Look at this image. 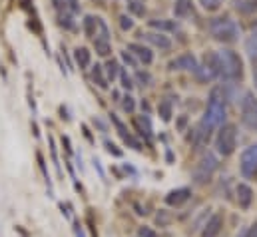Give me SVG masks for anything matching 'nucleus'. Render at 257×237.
I'll use <instances>...</instances> for the list:
<instances>
[{"label":"nucleus","mask_w":257,"mask_h":237,"mask_svg":"<svg viewBox=\"0 0 257 237\" xmlns=\"http://www.w3.org/2000/svg\"><path fill=\"white\" fill-rule=\"evenodd\" d=\"M217 166H219L217 158L207 152V154L199 160V164L195 166V170H193V179H195V183H205V181H209L211 176H213V172L217 170Z\"/></svg>","instance_id":"nucleus-5"},{"label":"nucleus","mask_w":257,"mask_h":237,"mask_svg":"<svg viewBox=\"0 0 257 237\" xmlns=\"http://www.w3.org/2000/svg\"><path fill=\"white\" fill-rule=\"evenodd\" d=\"M221 227H223V217L219 213L211 215L205 225H203V231H201V237H217L221 233Z\"/></svg>","instance_id":"nucleus-9"},{"label":"nucleus","mask_w":257,"mask_h":237,"mask_svg":"<svg viewBox=\"0 0 257 237\" xmlns=\"http://www.w3.org/2000/svg\"><path fill=\"white\" fill-rule=\"evenodd\" d=\"M112 122H114V126L118 128V134L122 136V140H124V142H126L128 146H132L134 150H142V144H140V142H138V140H136V138H134V136L130 134V132H128V128H126V126H124V124H122L120 120L116 118L114 114H112Z\"/></svg>","instance_id":"nucleus-13"},{"label":"nucleus","mask_w":257,"mask_h":237,"mask_svg":"<svg viewBox=\"0 0 257 237\" xmlns=\"http://www.w3.org/2000/svg\"><path fill=\"white\" fill-rule=\"evenodd\" d=\"M245 50H247L249 58L257 60V34H251V36L247 38V42H245Z\"/></svg>","instance_id":"nucleus-21"},{"label":"nucleus","mask_w":257,"mask_h":237,"mask_svg":"<svg viewBox=\"0 0 257 237\" xmlns=\"http://www.w3.org/2000/svg\"><path fill=\"white\" fill-rule=\"evenodd\" d=\"M170 68L172 70H192V72H195L197 70V60L193 54H182V56H178L176 60L170 62Z\"/></svg>","instance_id":"nucleus-11"},{"label":"nucleus","mask_w":257,"mask_h":237,"mask_svg":"<svg viewBox=\"0 0 257 237\" xmlns=\"http://www.w3.org/2000/svg\"><path fill=\"white\" fill-rule=\"evenodd\" d=\"M128 8L130 12H134L136 16H144V12H146L144 0H128Z\"/></svg>","instance_id":"nucleus-24"},{"label":"nucleus","mask_w":257,"mask_h":237,"mask_svg":"<svg viewBox=\"0 0 257 237\" xmlns=\"http://www.w3.org/2000/svg\"><path fill=\"white\" fill-rule=\"evenodd\" d=\"M190 8H192L190 0H176V4H174V14L182 18V16H186V14L190 12Z\"/></svg>","instance_id":"nucleus-20"},{"label":"nucleus","mask_w":257,"mask_h":237,"mask_svg":"<svg viewBox=\"0 0 257 237\" xmlns=\"http://www.w3.org/2000/svg\"><path fill=\"white\" fill-rule=\"evenodd\" d=\"M156 221L162 225V227H166V225H170V221H172V217L166 213V211H160L158 215H156Z\"/></svg>","instance_id":"nucleus-27"},{"label":"nucleus","mask_w":257,"mask_h":237,"mask_svg":"<svg viewBox=\"0 0 257 237\" xmlns=\"http://www.w3.org/2000/svg\"><path fill=\"white\" fill-rule=\"evenodd\" d=\"M239 170H241V176L245 179H251L257 176V144L243 150L241 160H239Z\"/></svg>","instance_id":"nucleus-7"},{"label":"nucleus","mask_w":257,"mask_h":237,"mask_svg":"<svg viewBox=\"0 0 257 237\" xmlns=\"http://www.w3.org/2000/svg\"><path fill=\"white\" fill-rule=\"evenodd\" d=\"M68 4H70V10H72V12H80V4H78V0H68Z\"/></svg>","instance_id":"nucleus-37"},{"label":"nucleus","mask_w":257,"mask_h":237,"mask_svg":"<svg viewBox=\"0 0 257 237\" xmlns=\"http://www.w3.org/2000/svg\"><path fill=\"white\" fill-rule=\"evenodd\" d=\"M150 44H154L156 48H160V50H170L172 48V40L166 36V34H162V32H146V34H142Z\"/></svg>","instance_id":"nucleus-12"},{"label":"nucleus","mask_w":257,"mask_h":237,"mask_svg":"<svg viewBox=\"0 0 257 237\" xmlns=\"http://www.w3.org/2000/svg\"><path fill=\"white\" fill-rule=\"evenodd\" d=\"M150 26L158 30H176V24L172 20H150Z\"/></svg>","instance_id":"nucleus-23"},{"label":"nucleus","mask_w":257,"mask_h":237,"mask_svg":"<svg viewBox=\"0 0 257 237\" xmlns=\"http://www.w3.org/2000/svg\"><path fill=\"white\" fill-rule=\"evenodd\" d=\"M199 4H201L205 10L213 12V10H217V8L221 6V0H199Z\"/></svg>","instance_id":"nucleus-26"},{"label":"nucleus","mask_w":257,"mask_h":237,"mask_svg":"<svg viewBox=\"0 0 257 237\" xmlns=\"http://www.w3.org/2000/svg\"><path fill=\"white\" fill-rule=\"evenodd\" d=\"M120 78H122V86H124L126 90H130V88L134 86V84H132V78L128 76V72H126V70H122V72H120Z\"/></svg>","instance_id":"nucleus-32"},{"label":"nucleus","mask_w":257,"mask_h":237,"mask_svg":"<svg viewBox=\"0 0 257 237\" xmlns=\"http://www.w3.org/2000/svg\"><path fill=\"white\" fill-rule=\"evenodd\" d=\"M253 80H255V88H257V66H255V70H253Z\"/></svg>","instance_id":"nucleus-41"},{"label":"nucleus","mask_w":257,"mask_h":237,"mask_svg":"<svg viewBox=\"0 0 257 237\" xmlns=\"http://www.w3.org/2000/svg\"><path fill=\"white\" fill-rule=\"evenodd\" d=\"M106 74H108V80H114V78L118 76V62L110 60V62L106 64Z\"/></svg>","instance_id":"nucleus-25"},{"label":"nucleus","mask_w":257,"mask_h":237,"mask_svg":"<svg viewBox=\"0 0 257 237\" xmlns=\"http://www.w3.org/2000/svg\"><path fill=\"white\" fill-rule=\"evenodd\" d=\"M209 32H211V36L215 40L227 42V44H231V42H235L239 38V26L231 18H215V20H211Z\"/></svg>","instance_id":"nucleus-2"},{"label":"nucleus","mask_w":257,"mask_h":237,"mask_svg":"<svg viewBox=\"0 0 257 237\" xmlns=\"http://www.w3.org/2000/svg\"><path fill=\"white\" fill-rule=\"evenodd\" d=\"M74 233H76V237H86V235H84V229H82V225H80V223H74Z\"/></svg>","instance_id":"nucleus-38"},{"label":"nucleus","mask_w":257,"mask_h":237,"mask_svg":"<svg viewBox=\"0 0 257 237\" xmlns=\"http://www.w3.org/2000/svg\"><path fill=\"white\" fill-rule=\"evenodd\" d=\"M237 148V128L235 124L221 126L217 138H215V150L219 156H231Z\"/></svg>","instance_id":"nucleus-4"},{"label":"nucleus","mask_w":257,"mask_h":237,"mask_svg":"<svg viewBox=\"0 0 257 237\" xmlns=\"http://www.w3.org/2000/svg\"><path fill=\"white\" fill-rule=\"evenodd\" d=\"M241 122L245 128L257 130V98L251 92H247L241 100Z\"/></svg>","instance_id":"nucleus-6"},{"label":"nucleus","mask_w":257,"mask_h":237,"mask_svg":"<svg viewBox=\"0 0 257 237\" xmlns=\"http://www.w3.org/2000/svg\"><path fill=\"white\" fill-rule=\"evenodd\" d=\"M92 80L98 84V88H102V90L108 88V80L104 78V70H102V66H94V68H92Z\"/></svg>","instance_id":"nucleus-17"},{"label":"nucleus","mask_w":257,"mask_h":237,"mask_svg":"<svg viewBox=\"0 0 257 237\" xmlns=\"http://www.w3.org/2000/svg\"><path fill=\"white\" fill-rule=\"evenodd\" d=\"M94 168L98 170V174H100V178H104V168H102V164H100V160H96V158H94Z\"/></svg>","instance_id":"nucleus-36"},{"label":"nucleus","mask_w":257,"mask_h":237,"mask_svg":"<svg viewBox=\"0 0 257 237\" xmlns=\"http://www.w3.org/2000/svg\"><path fill=\"white\" fill-rule=\"evenodd\" d=\"M219 62V76L225 80H239L241 78V58L233 50H221L217 52Z\"/></svg>","instance_id":"nucleus-3"},{"label":"nucleus","mask_w":257,"mask_h":237,"mask_svg":"<svg viewBox=\"0 0 257 237\" xmlns=\"http://www.w3.org/2000/svg\"><path fill=\"white\" fill-rule=\"evenodd\" d=\"M60 24L66 26V28H72V26H74L72 20H70V16H60Z\"/></svg>","instance_id":"nucleus-35"},{"label":"nucleus","mask_w":257,"mask_h":237,"mask_svg":"<svg viewBox=\"0 0 257 237\" xmlns=\"http://www.w3.org/2000/svg\"><path fill=\"white\" fill-rule=\"evenodd\" d=\"M225 120V104H223V98L219 96V90H213L211 96H209V102H207V108H205V114L203 120L199 124V140H207L211 130L221 126Z\"/></svg>","instance_id":"nucleus-1"},{"label":"nucleus","mask_w":257,"mask_h":237,"mask_svg":"<svg viewBox=\"0 0 257 237\" xmlns=\"http://www.w3.org/2000/svg\"><path fill=\"white\" fill-rule=\"evenodd\" d=\"M237 237H257V223L251 225V227H243V229L237 233Z\"/></svg>","instance_id":"nucleus-28"},{"label":"nucleus","mask_w":257,"mask_h":237,"mask_svg":"<svg viewBox=\"0 0 257 237\" xmlns=\"http://www.w3.org/2000/svg\"><path fill=\"white\" fill-rule=\"evenodd\" d=\"M158 112H160V116H162V120H164V122H168V120L172 118V102H170V100L160 102Z\"/></svg>","instance_id":"nucleus-22"},{"label":"nucleus","mask_w":257,"mask_h":237,"mask_svg":"<svg viewBox=\"0 0 257 237\" xmlns=\"http://www.w3.org/2000/svg\"><path fill=\"white\" fill-rule=\"evenodd\" d=\"M190 195H192V189L180 187V189H174V191H170L166 195V203L172 205V207H180V205H184L190 199Z\"/></svg>","instance_id":"nucleus-8"},{"label":"nucleus","mask_w":257,"mask_h":237,"mask_svg":"<svg viewBox=\"0 0 257 237\" xmlns=\"http://www.w3.org/2000/svg\"><path fill=\"white\" fill-rule=\"evenodd\" d=\"M122 58L126 60V62H128L130 66H136V62H134V58H132V56H130L128 52H124V54H122Z\"/></svg>","instance_id":"nucleus-39"},{"label":"nucleus","mask_w":257,"mask_h":237,"mask_svg":"<svg viewBox=\"0 0 257 237\" xmlns=\"http://www.w3.org/2000/svg\"><path fill=\"white\" fill-rule=\"evenodd\" d=\"M98 24H100V18L98 16H86L84 18V30L90 38H96L98 36Z\"/></svg>","instance_id":"nucleus-15"},{"label":"nucleus","mask_w":257,"mask_h":237,"mask_svg":"<svg viewBox=\"0 0 257 237\" xmlns=\"http://www.w3.org/2000/svg\"><path fill=\"white\" fill-rule=\"evenodd\" d=\"M128 50L132 54H136L144 64H152V60H154V54L150 52V48H146V46H142V44H130Z\"/></svg>","instance_id":"nucleus-14"},{"label":"nucleus","mask_w":257,"mask_h":237,"mask_svg":"<svg viewBox=\"0 0 257 237\" xmlns=\"http://www.w3.org/2000/svg\"><path fill=\"white\" fill-rule=\"evenodd\" d=\"M50 152H52V160L56 164V170H58V176H62V170H60V164H58V156H56V146H54V140L50 138Z\"/></svg>","instance_id":"nucleus-29"},{"label":"nucleus","mask_w":257,"mask_h":237,"mask_svg":"<svg viewBox=\"0 0 257 237\" xmlns=\"http://www.w3.org/2000/svg\"><path fill=\"white\" fill-rule=\"evenodd\" d=\"M122 106H124V110H126V112H134V98L126 96V98H124V104H122Z\"/></svg>","instance_id":"nucleus-34"},{"label":"nucleus","mask_w":257,"mask_h":237,"mask_svg":"<svg viewBox=\"0 0 257 237\" xmlns=\"http://www.w3.org/2000/svg\"><path fill=\"white\" fill-rule=\"evenodd\" d=\"M134 124L138 126L140 134H142V136H146V140H150V138H152V126H150V120L146 118V116H140Z\"/></svg>","instance_id":"nucleus-18"},{"label":"nucleus","mask_w":257,"mask_h":237,"mask_svg":"<svg viewBox=\"0 0 257 237\" xmlns=\"http://www.w3.org/2000/svg\"><path fill=\"white\" fill-rule=\"evenodd\" d=\"M74 58H76V64L80 66V70L90 66V52H88V48H76Z\"/></svg>","instance_id":"nucleus-16"},{"label":"nucleus","mask_w":257,"mask_h":237,"mask_svg":"<svg viewBox=\"0 0 257 237\" xmlns=\"http://www.w3.org/2000/svg\"><path fill=\"white\" fill-rule=\"evenodd\" d=\"M52 4H54V8H62L64 0H52Z\"/></svg>","instance_id":"nucleus-40"},{"label":"nucleus","mask_w":257,"mask_h":237,"mask_svg":"<svg viewBox=\"0 0 257 237\" xmlns=\"http://www.w3.org/2000/svg\"><path fill=\"white\" fill-rule=\"evenodd\" d=\"M235 193H237V203L241 209H249L251 203H253V189L247 185V183H239L235 187Z\"/></svg>","instance_id":"nucleus-10"},{"label":"nucleus","mask_w":257,"mask_h":237,"mask_svg":"<svg viewBox=\"0 0 257 237\" xmlns=\"http://www.w3.org/2000/svg\"><path fill=\"white\" fill-rule=\"evenodd\" d=\"M104 144H106V150H108L110 154H114V156H118V158L122 156V150H118V146H116V144H112L110 140H106Z\"/></svg>","instance_id":"nucleus-31"},{"label":"nucleus","mask_w":257,"mask_h":237,"mask_svg":"<svg viewBox=\"0 0 257 237\" xmlns=\"http://www.w3.org/2000/svg\"><path fill=\"white\" fill-rule=\"evenodd\" d=\"M138 237H158V233H156L152 227H146V225H144V227L138 229Z\"/></svg>","instance_id":"nucleus-30"},{"label":"nucleus","mask_w":257,"mask_h":237,"mask_svg":"<svg viewBox=\"0 0 257 237\" xmlns=\"http://www.w3.org/2000/svg\"><path fill=\"white\" fill-rule=\"evenodd\" d=\"M120 24H122V28H124V30L134 28V20H132L130 16H126V14H124V16H120Z\"/></svg>","instance_id":"nucleus-33"},{"label":"nucleus","mask_w":257,"mask_h":237,"mask_svg":"<svg viewBox=\"0 0 257 237\" xmlns=\"http://www.w3.org/2000/svg\"><path fill=\"white\" fill-rule=\"evenodd\" d=\"M94 46H96V52L100 56H108L112 52V46H110V40H102V38H96L94 40Z\"/></svg>","instance_id":"nucleus-19"}]
</instances>
